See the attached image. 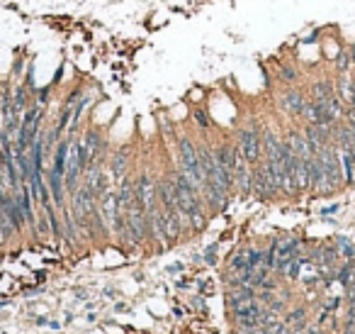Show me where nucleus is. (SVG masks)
Masks as SVG:
<instances>
[{"instance_id":"nucleus-1","label":"nucleus","mask_w":355,"mask_h":334,"mask_svg":"<svg viewBox=\"0 0 355 334\" xmlns=\"http://www.w3.org/2000/svg\"><path fill=\"white\" fill-rule=\"evenodd\" d=\"M173 185H175V203H178L180 215H183L197 232H202V227L207 224L202 193L188 181V176H185L183 171H175V173H173Z\"/></svg>"},{"instance_id":"nucleus-2","label":"nucleus","mask_w":355,"mask_h":334,"mask_svg":"<svg viewBox=\"0 0 355 334\" xmlns=\"http://www.w3.org/2000/svg\"><path fill=\"white\" fill-rule=\"evenodd\" d=\"M178 154H180V171L188 176V181L202 193L205 188V171H202V164H200V156H197V144L190 139V137H180L178 139Z\"/></svg>"},{"instance_id":"nucleus-3","label":"nucleus","mask_w":355,"mask_h":334,"mask_svg":"<svg viewBox=\"0 0 355 334\" xmlns=\"http://www.w3.org/2000/svg\"><path fill=\"white\" fill-rule=\"evenodd\" d=\"M241 156L246 159L251 166H256L263 159V132L256 125H248L239 129V141H236Z\"/></svg>"},{"instance_id":"nucleus-4","label":"nucleus","mask_w":355,"mask_h":334,"mask_svg":"<svg viewBox=\"0 0 355 334\" xmlns=\"http://www.w3.org/2000/svg\"><path fill=\"white\" fill-rule=\"evenodd\" d=\"M134 188H137L139 203H141V208H144V215L158 212V183L151 178L149 171H141V173H139Z\"/></svg>"},{"instance_id":"nucleus-5","label":"nucleus","mask_w":355,"mask_h":334,"mask_svg":"<svg viewBox=\"0 0 355 334\" xmlns=\"http://www.w3.org/2000/svg\"><path fill=\"white\" fill-rule=\"evenodd\" d=\"M277 193H280V188H277L275 178L270 176L265 161H258V164L253 166V195H256L258 200H273Z\"/></svg>"},{"instance_id":"nucleus-6","label":"nucleus","mask_w":355,"mask_h":334,"mask_svg":"<svg viewBox=\"0 0 355 334\" xmlns=\"http://www.w3.org/2000/svg\"><path fill=\"white\" fill-rule=\"evenodd\" d=\"M231 312H233V317H236V322H239L244 329H256L260 317H263V307L258 305L256 298L248 300V303H244V305H239L236 310H231Z\"/></svg>"},{"instance_id":"nucleus-7","label":"nucleus","mask_w":355,"mask_h":334,"mask_svg":"<svg viewBox=\"0 0 355 334\" xmlns=\"http://www.w3.org/2000/svg\"><path fill=\"white\" fill-rule=\"evenodd\" d=\"M304 105H307V96L302 93L300 88L289 85L287 90H282V96H280V108H282V112H287L289 117H302Z\"/></svg>"},{"instance_id":"nucleus-8","label":"nucleus","mask_w":355,"mask_h":334,"mask_svg":"<svg viewBox=\"0 0 355 334\" xmlns=\"http://www.w3.org/2000/svg\"><path fill=\"white\" fill-rule=\"evenodd\" d=\"M239 147L236 144H231V141H221V144H217L214 147V156H217L219 166L224 168L229 176L233 178V168H236V161H239Z\"/></svg>"},{"instance_id":"nucleus-9","label":"nucleus","mask_w":355,"mask_h":334,"mask_svg":"<svg viewBox=\"0 0 355 334\" xmlns=\"http://www.w3.org/2000/svg\"><path fill=\"white\" fill-rule=\"evenodd\" d=\"M302 117L307 120V125H328V127L336 125L331 120V115H328L326 105L324 103H316V100H307V105L302 110Z\"/></svg>"},{"instance_id":"nucleus-10","label":"nucleus","mask_w":355,"mask_h":334,"mask_svg":"<svg viewBox=\"0 0 355 334\" xmlns=\"http://www.w3.org/2000/svg\"><path fill=\"white\" fill-rule=\"evenodd\" d=\"M0 208L5 210V215H8V220L13 222V227L20 232L25 224H27V217H25V210H22V205H20V200L15 198L13 193L5 195V200L0 203Z\"/></svg>"},{"instance_id":"nucleus-11","label":"nucleus","mask_w":355,"mask_h":334,"mask_svg":"<svg viewBox=\"0 0 355 334\" xmlns=\"http://www.w3.org/2000/svg\"><path fill=\"white\" fill-rule=\"evenodd\" d=\"M127 168H129V152L127 149H117L112 161H109L107 176L112 183H120L122 178H127Z\"/></svg>"},{"instance_id":"nucleus-12","label":"nucleus","mask_w":355,"mask_h":334,"mask_svg":"<svg viewBox=\"0 0 355 334\" xmlns=\"http://www.w3.org/2000/svg\"><path fill=\"white\" fill-rule=\"evenodd\" d=\"M287 144H289V149L294 156H300V159H312L314 152L309 149V141L304 137V132H297V129H289V134H287Z\"/></svg>"},{"instance_id":"nucleus-13","label":"nucleus","mask_w":355,"mask_h":334,"mask_svg":"<svg viewBox=\"0 0 355 334\" xmlns=\"http://www.w3.org/2000/svg\"><path fill=\"white\" fill-rule=\"evenodd\" d=\"M309 164L312 159H300L294 161V183H297V190H312V181H309Z\"/></svg>"},{"instance_id":"nucleus-14","label":"nucleus","mask_w":355,"mask_h":334,"mask_svg":"<svg viewBox=\"0 0 355 334\" xmlns=\"http://www.w3.org/2000/svg\"><path fill=\"white\" fill-rule=\"evenodd\" d=\"M336 96L341 98L345 105H350L355 98V78L350 73H341L338 76V83H336Z\"/></svg>"},{"instance_id":"nucleus-15","label":"nucleus","mask_w":355,"mask_h":334,"mask_svg":"<svg viewBox=\"0 0 355 334\" xmlns=\"http://www.w3.org/2000/svg\"><path fill=\"white\" fill-rule=\"evenodd\" d=\"M81 144H83V149H85V154H88V161H95V156H97V152L102 149V137H100V132L97 129H88L85 132V137L81 139Z\"/></svg>"},{"instance_id":"nucleus-16","label":"nucleus","mask_w":355,"mask_h":334,"mask_svg":"<svg viewBox=\"0 0 355 334\" xmlns=\"http://www.w3.org/2000/svg\"><path fill=\"white\" fill-rule=\"evenodd\" d=\"M333 96H336V85L328 78H321L312 85V100H316V103H328Z\"/></svg>"},{"instance_id":"nucleus-17","label":"nucleus","mask_w":355,"mask_h":334,"mask_svg":"<svg viewBox=\"0 0 355 334\" xmlns=\"http://www.w3.org/2000/svg\"><path fill=\"white\" fill-rule=\"evenodd\" d=\"M32 100H34V96L27 90V85H25V83H17L13 88V105H15V110L20 112V115H22V112L32 105Z\"/></svg>"},{"instance_id":"nucleus-18","label":"nucleus","mask_w":355,"mask_h":334,"mask_svg":"<svg viewBox=\"0 0 355 334\" xmlns=\"http://www.w3.org/2000/svg\"><path fill=\"white\" fill-rule=\"evenodd\" d=\"M341 166H343V178H345V185H350L355 181V159L350 152H343L341 149Z\"/></svg>"},{"instance_id":"nucleus-19","label":"nucleus","mask_w":355,"mask_h":334,"mask_svg":"<svg viewBox=\"0 0 355 334\" xmlns=\"http://www.w3.org/2000/svg\"><path fill=\"white\" fill-rule=\"evenodd\" d=\"M246 268H248V247L239 249L229 259V273H239V271H246Z\"/></svg>"},{"instance_id":"nucleus-20","label":"nucleus","mask_w":355,"mask_h":334,"mask_svg":"<svg viewBox=\"0 0 355 334\" xmlns=\"http://www.w3.org/2000/svg\"><path fill=\"white\" fill-rule=\"evenodd\" d=\"M277 78L287 85H294L300 81V71L294 69L292 64H280V69H277Z\"/></svg>"},{"instance_id":"nucleus-21","label":"nucleus","mask_w":355,"mask_h":334,"mask_svg":"<svg viewBox=\"0 0 355 334\" xmlns=\"http://www.w3.org/2000/svg\"><path fill=\"white\" fill-rule=\"evenodd\" d=\"M353 66V59H350V49H341L338 54H336V71H338V76L341 73H348Z\"/></svg>"},{"instance_id":"nucleus-22","label":"nucleus","mask_w":355,"mask_h":334,"mask_svg":"<svg viewBox=\"0 0 355 334\" xmlns=\"http://www.w3.org/2000/svg\"><path fill=\"white\" fill-rule=\"evenodd\" d=\"M338 280L348 288V285L355 280V264H343L341 268H338Z\"/></svg>"},{"instance_id":"nucleus-23","label":"nucleus","mask_w":355,"mask_h":334,"mask_svg":"<svg viewBox=\"0 0 355 334\" xmlns=\"http://www.w3.org/2000/svg\"><path fill=\"white\" fill-rule=\"evenodd\" d=\"M192 117H195V122L200 125V129H209V125H212V120H209V115H207L205 108H195V110H192Z\"/></svg>"},{"instance_id":"nucleus-24","label":"nucleus","mask_w":355,"mask_h":334,"mask_svg":"<svg viewBox=\"0 0 355 334\" xmlns=\"http://www.w3.org/2000/svg\"><path fill=\"white\" fill-rule=\"evenodd\" d=\"M25 76V54H20L17 56V61H15V66H13V78H22Z\"/></svg>"},{"instance_id":"nucleus-25","label":"nucleus","mask_w":355,"mask_h":334,"mask_svg":"<svg viewBox=\"0 0 355 334\" xmlns=\"http://www.w3.org/2000/svg\"><path fill=\"white\" fill-rule=\"evenodd\" d=\"M217 249H219V244H209L205 251V264H217Z\"/></svg>"},{"instance_id":"nucleus-26","label":"nucleus","mask_w":355,"mask_h":334,"mask_svg":"<svg viewBox=\"0 0 355 334\" xmlns=\"http://www.w3.org/2000/svg\"><path fill=\"white\" fill-rule=\"evenodd\" d=\"M341 251L345 254V256H353V247H350L348 239H341Z\"/></svg>"},{"instance_id":"nucleus-27","label":"nucleus","mask_w":355,"mask_h":334,"mask_svg":"<svg viewBox=\"0 0 355 334\" xmlns=\"http://www.w3.org/2000/svg\"><path fill=\"white\" fill-rule=\"evenodd\" d=\"M348 303H350V307H355V280L348 285Z\"/></svg>"},{"instance_id":"nucleus-28","label":"nucleus","mask_w":355,"mask_h":334,"mask_svg":"<svg viewBox=\"0 0 355 334\" xmlns=\"http://www.w3.org/2000/svg\"><path fill=\"white\" fill-rule=\"evenodd\" d=\"M294 320H304V310H294V312L287 317V322H294Z\"/></svg>"},{"instance_id":"nucleus-29","label":"nucleus","mask_w":355,"mask_h":334,"mask_svg":"<svg viewBox=\"0 0 355 334\" xmlns=\"http://www.w3.org/2000/svg\"><path fill=\"white\" fill-rule=\"evenodd\" d=\"M183 271V266L180 264H175V266H168V273H180Z\"/></svg>"},{"instance_id":"nucleus-30","label":"nucleus","mask_w":355,"mask_h":334,"mask_svg":"<svg viewBox=\"0 0 355 334\" xmlns=\"http://www.w3.org/2000/svg\"><path fill=\"white\" fill-rule=\"evenodd\" d=\"M350 59H353V66H355V44L350 46Z\"/></svg>"},{"instance_id":"nucleus-31","label":"nucleus","mask_w":355,"mask_h":334,"mask_svg":"<svg viewBox=\"0 0 355 334\" xmlns=\"http://www.w3.org/2000/svg\"><path fill=\"white\" fill-rule=\"evenodd\" d=\"M0 132H3V127H0Z\"/></svg>"}]
</instances>
